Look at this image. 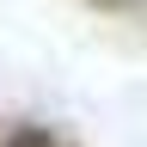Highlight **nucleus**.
<instances>
[{"label":"nucleus","mask_w":147,"mask_h":147,"mask_svg":"<svg viewBox=\"0 0 147 147\" xmlns=\"http://www.w3.org/2000/svg\"><path fill=\"white\" fill-rule=\"evenodd\" d=\"M0 147H55V135H49L43 123H18V129H12Z\"/></svg>","instance_id":"nucleus-1"},{"label":"nucleus","mask_w":147,"mask_h":147,"mask_svg":"<svg viewBox=\"0 0 147 147\" xmlns=\"http://www.w3.org/2000/svg\"><path fill=\"white\" fill-rule=\"evenodd\" d=\"M98 6H123V0H98Z\"/></svg>","instance_id":"nucleus-2"}]
</instances>
